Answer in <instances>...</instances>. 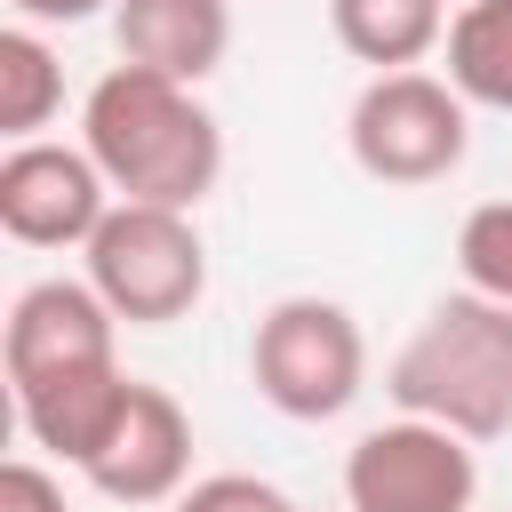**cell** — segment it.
<instances>
[{"label": "cell", "mask_w": 512, "mask_h": 512, "mask_svg": "<svg viewBox=\"0 0 512 512\" xmlns=\"http://www.w3.org/2000/svg\"><path fill=\"white\" fill-rule=\"evenodd\" d=\"M80 144L104 168L112 200H144V208H200L224 176V128L200 104V88L112 64L88 104H80Z\"/></svg>", "instance_id": "obj_1"}, {"label": "cell", "mask_w": 512, "mask_h": 512, "mask_svg": "<svg viewBox=\"0 0 512 512\" xmlns=\"http://www.w3.org/2000/svg\"><path fill=\"white\" fill-rule=\"evenodd\" d=\"M384 392H392L400 416L448 424L472 448L504 440L512 432V304H496L480 288L440 296L416 320V336L392 352Z\"/></svg>", "instance_id": "obj_2"}, {"label": "cell", "mask_w": 512, "mask_h": 512, "mask_svg": "<svg viewBox=\"0 0 512 512\" xmlns=\"http://www.w3.org/2000/svg\"><path fill=\"white\" fill-rule=\"evenodd\" d=\"M344 152L368 184L416 192L464 168L472 152V104L448 88V72H368V88L344 112Z\"/></svg>", "instance_id": "obj_3"}, {"label": "cell", "mask_w": 512, "mask_h": 512, "mask_svg": "<svg viewBox=\"0 0 512 512\" xmlns=\"http://www.w3.org/2000/svg\"><path fill=\"white\" fill-rule=\"evenodd\" d=\"M248 384L288 424H328L368 384V336L336 296H280L248 336Z\"/></svg>", "instance_id": "obj_4"}, {"label": "cell", "mask_w": 512, "mask_h": 512, "mask_svg": "<svg viewBox=\"0 0 512 512\" xmlns=\"http://www.w3.org/2000/svg\"><path fill=\"white\" fill-rule=\"evenodd\" d=\"M80 256H88L80 280L112 304L120 328H168L208 296V240H200V224L184 208L120 200Z\"/></svg>", "instance_id": "obj_5"}, {"label": "cell", "mask_w": 512, "mask_h": 512, "mask_svg": "<svg viewBox=\"0 0 512 512\" xmlns=\"http://www.w3.org/2000/svg\"><path fill=\"white\" fill-rule=\"evenodd\" d=\"M480 456L464 432L384 416L344 448V512H472Z\"/></svg>", "instance_id": "obj_6"}, {"label": "cell", "mask_w": 512, "mask_h": 512, "mask_svg": "<svg viewBox=\"0 0 512 512\" xmlns=\"http://www.w3.org/2000/svg\"><path fill=\"white\" fill-rule=\"evenodd\" d=\"M112 184L88 160V144H8L0 152V232L16 248H88L112 216Z\"/></svg>", "instance_id": "obj_7"}, {"label": "cell", "mask_w": 512, "mask_h": 512, "mask_svg": "<svg viewBox=\"0 0 512 512\" xmlns=\"http://www.w3.org/2000/svg\"><path fill=\"white\" fill-rule=\"evenodd\" d=\"M104 360H120V320H112V304H104L88 280H32V288L8 304V328H0L8 392L56 384V376L104 368Z\"/></svg>", "instance_id": "obj_8"}, {"label": "cell", "mask_w": 512, "mask_h": 512, "mask_svg": "<svg viewBox=\"0 0 512 512\" xmlns=\"http://www.w3.org/2000/svg\"><path fill=\"white\" fill-rule=\"evenodd\" d=\"M80 480L96 496H112V504H176L192 488V416L176 408V392H160V384L136 376L112 440L96 448V464Z\"/></svg>", "instance_id": "obj_9"}, {"label": "cell", "mask_w": 512, "mask_h": 512, "mask_svg": "<svg viewBox=\"0 0 512 512\" xmlns=\"http://www.w3.org/2000/svg\"><path fill=\"white\" fill-rule=\"evenodd\" d=\"M112 48L136 72L200 88L232 48V0H120L112 8Z\"/></svg>", "instance_id": "obj_10"}, {"label": "cell", "mask_w": 512, "mask_h": 512, "mask_svg": "<svg viewBox=\"0 0 512 512\" xmlns=\"http://www.w3.org/2000/svg\"><path fill=\"white\" fill-rule=\"evenodd\" d=\"M128 392H136V376H128L120 360H104V368H72V376H56V384L16 392V424H24V440H32L40 456H56V464L88 472V464H96V448L112 440V424H120Z\"/></svg>", "instance_id": "obj_11"}, {"label": "cell", "mask_w": 512, "mask_h": 512, "mask_svg": "<svg viewBox=\"0 0 512 512\" xmlns=\"http://www.w3.org/2000/svg\"><path fill=\"white\" fill-rule=\"evenodd\" d=\"M448 0H328V32L368 72H416L448 40Z\"/></svg>", "instance_id": "obj_12"}, {"label": "cell", "mask_w": 512, "mask_h": 512, "mask_svg": "<svg viewBox=\"0 0 512 512\" xmlns=\"http://www.w3.org/2000/svg\"><path fill=\"white\" fill-rule=\"evenodd\" d=\"M448 88L480 112H512V0H464L440 40Z\"/></svg>", "instance_id": "obj_13"}, {"label": "cell", "mask_w": 512, "mask_h": 512, "mask_svg": "<svg viewBox=\"0 0 512 512\" xmlns=\"http://www.w3.org/2000/svg\"><path fill=\"white\" fill-rule=\"evenodd\" d=\"M64 112V64L40 40V24H8L0 32V136L8 144H40V128Z\"/></svg>", "instance_id": "obj_14"}, {"label": "cell", "mask_w": 512, "mask_h": 512, "mask_svg": "<svg viewBox=\"0 0 512 512\" xmlns=\"http://www.w3.org/2000/svg\"><path fill=\"white\" fill-rule=\"evenodd\" d=\"M456 272H464V288L512 304V200H480V208L464 216V232H456Z\"/></svg>", "instance_id": "obj_15"}, {"label": "cell", "mask_w": 512, "mask_h": 512, "mask_svg": "<svg viewBox=\"0 0 512 512\" xmlns=\"http://www.w3.org/2000/svg\"><path fill=\"white\" fill-rule=\"evenodd\" d=\"M168 512H296L272 480H256V472H208V480H192Z\"/></svg>", "instance_id": "obj_16"}, {"label": "cell", "mask_w": 512, "mask_h": 512, "mask_svg": "<svg viewBox=\"0 0 512 512\" xmlns=\"http://www.w3.org/2000/svg\"><path fill=\"white\" fill-rule=\"evenodd\" d=\"M0 512H64V480L40 456H8L0 472Z\"/></svg>", "instance_id": "obj_17"}, {"label": "cell", "mask_w": 512, "mask_h": 512, "mask_svg": "<svg viewBox=\"0 0 512 512\" xmlns=\"http://www.w3.org/2000/svg\"><path fill=\"white\" fill-rule=\"evenodd\" d=\"M16 24H88V16H112L120 0H8Z\"/></svg>", "instance_id": "obj_18"}, {"label": "cell", "mask_w": 512, "mask_h": 512, "mask_svg": "<svg viewBox=\"0 0 512 512\" xmlns=\"http://www.w3.org/2000/svg\"><path fill=\"white\" fill-rule=\"evenodd\" d=\"M448 8H464V0H448Z\"/></svg>", "instance_id": "obj_19"}, {"label": "cell", "mask_w": 512, "mask_h": 512, "mask_svg": "<svg viewBox=\"0 0 512 512\" xmlns=\"http://www.w3.org/2000/svg\"><path fill=\"white\" fill-rule=\"evenodd\" d=\"M296 512H304V504H296Z\"/></svg>", "instance_id": "obj_20"}]
</instances>
